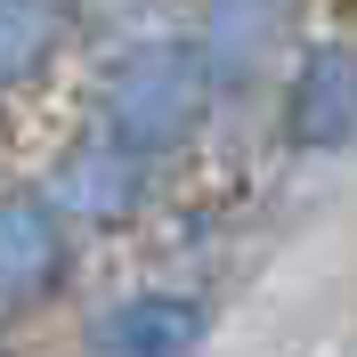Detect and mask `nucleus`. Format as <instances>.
Returning <instances> with one entry per match:
<instances>
[{
  "mask_svg": "<svg viewBox=\"0 0 357 357\" xmlns=\"http://www.w3.org/2000/svg\"><path fill=\"white\" fill-rule=\"evenodd\" d=\"M203 98H211L203 41H138L106 73V146L130 162L162 155V146H178L203 122Z\"/></svg>",
  "mask_w": 357,
  "mask_h": 357,
  "instance_id": "obj_1",
  "label": "nucleus"
},
{
  "mask_svg": "<svg viewBox=\"0 0 357 357\" xmlns=\"http://www.w3.org/2000/svg\"><path fill=\"white\" fill-rule=\"evenodd\" d=\"M284 130H292V146H317V155L357 138V49L349 41H317L301 57L292 98H284Z\"/></svg>",
  "mask_w": 357,
  "mask_h": 357,
  "instance_id": "obj_2",
  "label": "nucleus"
},
{
  "mask_svg": "<svg viewBox=\"0 0 357 357\" xmlns=\"http://www.w3.org/2000/svg\"><path fill=\"white\" fill-rule=\"evenodd\" d=\"M203 349V301L187 292H130L122 309L89 325V357H195Z\"/></svg>",
  "mask_w": 357,
  "mask_h": 357,
  "instance_id": "obj_3",
  "label": "nucleus"
},
{
  "mask_svg": "<svg viewBox=\"0 0 357 357\" xmlns=\"http://www.w3.org/2000/svg\"><path fill=\"white\" fill-rule=\"evenodd\" d=\"M66 276V227H57V195H8L0 211V292L8 309H33L49 284Z\"/></svg>",
  "mask_w": 357,
  "mask_h": 357,
  "instance_id": "obj_4",
  "label": "nucleus"
},
{
  "mask_svg": "<svg viewBox=\"0 0 357 357\" xmlns=\"http://www.w3.org/2000/svg\"><path fill=\"white\" fill-rule=\"evenodd\" d=\"M57 203L82 211V220H122V211L138 203V162L114 155L106 138H98L89 155H73L66 171H57Z\"/></svg>",
  "mask_w": 357,
  "mask_h": 357,
  "instance_id": "obj_5",
  "label": "nucleus"
},
{
  "mask_svg": "<svg viewBox=\"0 0 357 357\" xmlns=\"http://www.w3.org/2000/svg\"><path fill=\"white\" fill-rule=\"evenodd\" d=\"M57 41H66V8H49V0H0V73L8 82H24Z\"/></svg>",
  "mask_w": 357,
  "mask_h": 357,
  "instance_id": "obj_6",
  "label": "nucleus"
},
{
  "mask_svg": "<svg viewBox=\"0 0 357 357\" xmlns=\"http://www.w3.org/2000/svg\"><path fill=\"white\" fill-rule=\"evenodd\" d=\"M276 33H284V8H211L195 41H203V57H211V73H236L252 49L276 41Z\"/></svg>",
  "mask_w": 357,
  "mask_h": 357,
  "instance_id": "obj_7",
  "label": "nucleus"
}]
</instances>
